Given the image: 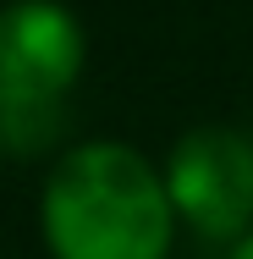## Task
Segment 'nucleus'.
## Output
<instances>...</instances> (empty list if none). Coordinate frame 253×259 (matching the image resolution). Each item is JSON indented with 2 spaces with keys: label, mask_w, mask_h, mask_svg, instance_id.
Here are the masks:
<instances>
[{
  "label": "nucleus",
  "mask_w": 253,
  "mask_h": 259,
  "mask_svg": "<svg viewBox=\"0 0 253 259\" xmlns=\"http://www.w3.org/2000/svg\"><path fill=\"white\" fill-rule=\"evenodd\" d=\"M39 221L55 259H165L176 237L165 177L116 138L77 144L55 160Z\"/></svg>",
  "instance_id": "1"
},
{
  "label": "nucleus",
  "mask_w": 253,
  "mask_h": 259,
  "mask_svg": "<svg viewBox=\"0 0 253 259\" xmlns=\"http://www.w3.org/2000/svg\"><path fill=\"white\" fill-rule=\"evenodd\" d=\"M83 22L61 0H6L0 6V144L39 149L50 138L61 100L83 77Z\"/></svg>",
  "instance_id": "2"
},
{
  "label": "nucleus",
  "mask_w": 253,
  "mask_h": 259,
  "mask_svg": "<svg viewBox=\"0 0 253 259\" xmlns=\"http://www.w3.org/2000/svg\"><path fill=\"white\" fill-rule=\"evenodd\" d=\"M165 193L182 226L231 243L253 226V144L231 127H193L165 155Z\"/></svg>",
  "instance_id": "3"
},
{
  "label": "nucleus",
  "mask_w": 253,
  "mask_h": 259,
  "mask_svg": "<svg viewBox=\"0 0 253 259\" xmlns=\"http://www.w3.org/2000/svg\"><path fill=\"white\" fill-rule=\"evenodd\" d=\"M231 259H253V226L237 237V248H231Z\"/></svg>",
  "instance_id": "4"
}]
</instances>
